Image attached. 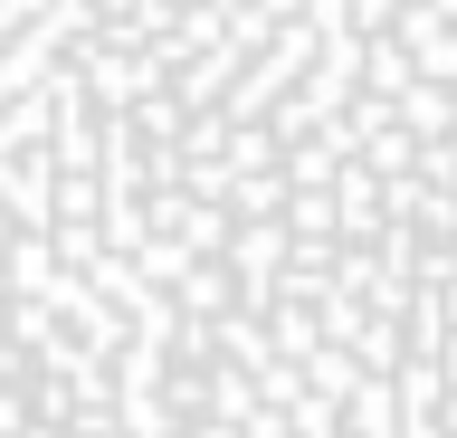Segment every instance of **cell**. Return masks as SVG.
Instances as JSON below:
<instances>
[{
  "instance_id": "cell-1",
  "label": "cell",
  "mask_w": 457,
  "mask_h": 438,
  "mask_svg": "<svg viewBox=\"0 0 457 438\" xmlns=\"http://www.w3.org/2000/svg\"><path fill=\"white\" fill-rule=\"evenodd\" d=\"M0 438H457V0H0Z\"/></svg>"
}]
</instances>
